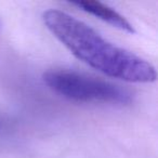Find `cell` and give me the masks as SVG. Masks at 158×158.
<instances>
[{"mask_svg":"<svg viewBox=\"0 0 158 158\" xmlns=\"http://www.w3.org/2000/svg\"><path fill=\"white\" fill-rule=\"evenodd\" d=\"M46 27L77 59L108 77L136 84L157 78L153 65L134 53L105 40L89 25L60 10L42 13Z\"/></svg>","mask_w":158,"mask_h":158,"instance_id":"6da1fadb","label":"cell"},{"mask_svg":"<svg viewBox=\"0 0 158 158\" xmlns=\"http://www.w3.org/2000/svg\"><path fill=\"white\" fill-rule=\"evenodd\" d=\"M42 79L52 91L75 102L119 105L132 102V94L127 89L82 73L53 69L44 73Z\"/></svg>","mask_w":158,"mask_h":158,"instance_id":"7a4b0ae2","label":"cell"},{"mask_svg":"<svg viewBox=\"0 0 158 158\" xmlns=\"http://www.w3.org/2000/svg\"><path fill=\"white\" fill-rule=\"evenodd\" d=\"M73 5L80 8L84 11L88 12L89 14L97 16L98 19L104 21L105 23H108L110 25L116 27V28H119L130 34L135 33L132 24H130L126 20L125 16H123L117 11L103 5V3L97 2V1H78V2H73Z\"/></svg>","mask_w":158,"mask_h":158,"instance_id":"3957f363","label":"cell"}]
</instances>
